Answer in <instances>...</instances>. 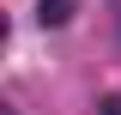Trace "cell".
<instances>
[{
  "mask_svg": "<svg viewBox=\"0 0 121 115\" xmlns=\"http://www.w3.org/2000/svg\"><path fill=\"white\" fill-rule=\"evenodd\" d=\"M103 115H121V91H109V97H103Z\"/></svg>",
  "mask_w": 121,
  "mask_h": 115,
  "instance_id": "cell-2",
  "label": "cell"
},
{
  "mask_svg": "<svg viewBox=\"0 0 121 115\" xmlns=\"http://www.w3.org/2000/svg\"><path fill=\"white\" fill-rule=\"evenodd\" d=\"M36 18H43V24H67V18H73V0H43Z\"/></svg>",
  "mask_w": 121,
  "mask_h": 115,
  "instance_id": "cell-1",
  "label": "cell"
}]
</instances>
